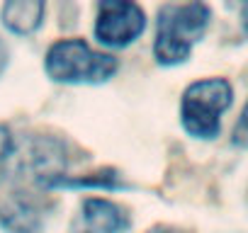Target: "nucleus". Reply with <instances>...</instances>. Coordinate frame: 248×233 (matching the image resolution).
<instances>
[{
  "mask_svg": "<svg viewBox=\"0 0 248 233\" xmlns=\"http://www.w3.org/2000/svg\"><path fill=\"white\" fill-rule=\"evenodd\" d=\"M212 25V10L204 3L163 5L156 17L154 58L161 66H180L190 58L195 44Z\"/></svg>",
  "mask_w": 248,
  "mask_h": 233,
  "instance_id": "1",
  "label": "nucleus"
},
{
  "mask_svg": "<svg viewBox=\"0 0 248 233\" xmlns=\"http://www.w3.org/2000/svg\"><path fill=\"white\" fill-rule=\"evenodd\" d=\"M44 71L61 85H100L119 71V61L83 39H61L46 49Z\"/></svg>",
  "mask_w": 248,
  "mask_h": 233,
  "instance_id": "2",
  "label": "nucleus"
},
{
  "mask_svg": "<svg viewBox=\"0 0 248 233\" xmlns=\"http://www.w3.org/2000/svg\"><path fill=\"white\" fill-rule=\"evenodd\" d=\"M233 102L226 78H202L185 87L180 100V124L195 139H214L221 129V114Z\"/></svg>",
  "mask_w": 248,
  "mask_h": 233,
  "instance_id": "3",
  "label": "nucleus"
},
{
  "mask_svg": "<svg viewBox=\"0 0 248 233\" xmlns=\"http://www.w3.org/2000/svg\"><path fill=\"white\" fill-rule=\"evenodd\" d=\"M146 29V13L129 0H102L97 3L93 34L105 49H127Z\"/></svg>",
  "mask_w": 248,
  "mask_h": 233,
  "instance_id": "4",
  "label": "nucleus"
},
{
  "mask_svg": "<svg viewBox=\"0 0 248 233\" xmlns=\"http://www.w3.org/2000/svg\"><path fill=\"white\" fill-rule=\"evenodd\" d=\"M129 228V214L112 199L88 197L76 218L73 233H124Z\"/></svg>",
  "mask_w": 248,
  "mask_h": 233,
  "instance_id": "5",
  "label": "nucleus"
},
{
  "mask_svg": "<svg viewBox=\"0 0 248 233\" xmlns=\"http://www.w3.org/2000/svg\"><path fill=\"white\" fill-rule=\"evenodd\" d=\"M44 206L30 192H13L0 202V228L8 233H42Z\"/></svg>",
  "mask_w": 248,
  "mask_h": 233,
  "instance_id": "6",
  "label": "nucleus"
},
{
  "mask_svg": "<svg viewBox=\"0 0 248 233\" xmlns=\"http://www.w3.org/2000/svg\"><path fill=\"white\" fill-rule=\"evenodd\" d=\"M44 3L39 0H13L0 8V22L10 34L30 37L44 22Z\"/></svg>",
  "mask_w": 248,
  "mask_h": 233,
  "instance_id": "7",
  "label": "nucleus"
},
{
  "mask_svg": "<svg viewBox=\"0 0 248 233\" xmlns=\"http://www.w3.org/2000/svg\"><path fill=\"white\" fill-rule=\"evenodd\" d=\"M231 141H233V146H238V148H248V102H246L243 109H241V116H238V122H236V127H233Z\"/></svg>",
  "mask_w": 248,
  "mask_h": 233,
  "instance_id": "8",
  "label": "nucleus"
},
{
  "mask_svg": "<svg viewBox=\"0 0 248 233\" xmlns=\"http://www.w3.org/2000/svg\"><path fill=\"white\" fill-rule=\"evenodd\" d=\"M15 156V139H13V131L0 124V170L5 168V163Z\"/></svg>",
  "mask_w": 248,
  "mask_h": 233,
  "instance_id": "9",
  "label": "nucleus"
},
{
  "mask_svg": "<svg viewBox=\"0 0 248 233\" xmlns=\"http://www.w3.org/2000/svg\"><path fill=\"white\" fill-rule=\"evenodd\" d=\"M8 63H10V49H8V44H5V39L0 37V75L5 73V68H8Z\"/></svg>",
  "mask_w": 248,
  "mask_h": 233,
  "instance_id": "10",
  "label": "nucleus"
},
{
  "mask_svg": "<svg viewBox=\"0 0 248 233\" xmlns=\"http://www.w3.org/2000/svg\"><path fill=\"white\" fill-rule=\"evenodd\" d=\"M146 233H180L178 228H173V226H166V223H158V226H154V228H149Z\"/></svg>",
  "mask_w": 248,
  "mask_h": 233,
  "instance_id": "11",
  "label": "nucleus"
},
{
  "mask_svg": "<svg viewBox=\"0 0 248 233\" xmlns=\"http://www.w3.org/2000/svg\"><path fill=\"white\" fill-rule=\"evenodd\" d=\"M241 25H243V29L248 32V3L241 8Z\"/></svg>",
  "mask_w": 248,
  "mask_h": 233,
  "instance_id": "12",
  "label": "nucleus"
}]
</instances>
